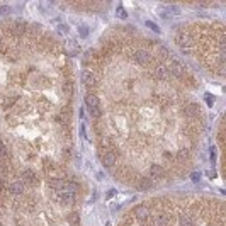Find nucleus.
I'll return each mask as SVG.
<instances>
[{"mask_svg": "<svg viewBox=\"0 0 226 226\" xmlns=\"http://www.w3.org/2000/svg\"><path fill=\"white\" fill-rule=\"evenodd\" d=\"M20 177H22L24 184H29V185H36V184H38V177H36V174L31 170V168H24L22 174H20Z\"/></svg>", "mask_w": 226, "mask_h": 226, "instance_id": "9", "label": "nucleus"}, {"mask_svg": "<svg viewBox=\"0 0 226 226\" xmlns=\"http://www.w3.org/2000/svg\"><path fill=\"white\" fill-rule=\"evenodd\" d=\"M199 112H201V107L196 102H192L189 107H185V116H189V117H196V116H199Z\"/></svg>", "mask_w": 226, "mask_h": 226, "instance_id": "17", "label": "nucleus"}, {"mask_svg": "<svg viewBox=\"0 0 226 226\" xmlns=\"http://www.w3.org/2000/svg\"><path fill=\"white\" fill-rule=\"evenodd\" d=\"M116 14H117L119 19H126V17H127V14H126V10H124L123 5H117V9H116Z\"/></svg>", "mask_w": 226, "mask_h": 226, "instance_id": "20", "label": "nucleus"}, {"mask_svg": "<svg viewBox=\"0 0 226 226\" xmlns=\"http://www.w3.org/2000/svg\"><path fill=\"white\" fill-rule=\"evenodd\" d=\"M168 71H170V73H174V75H177V77H184V73H185V66H184V65L180 63L177 58H172L170 59V68H168Z\"/></svg>", "mask_w": 226, "mask_h": 226, "instance_id": "7", "label": "nucleus"}, {"mask_svg": "<svg viewBox=\"0 0 226 226\" xmlns=\"http://www.w3.org/2000/svg\"><path fill=\"white\" fill-rule=\"evenodd\" d=\"M56 199L59 204L63 206H73L77 202V194H70V192H55Z\"/></svg>", "mask_w": 226, "mask_h": 226, "instance_id": "4", "label": "nucleus"}, {"mask_svg": "<svg viewBox=\"0 0 226 226\" xmlns=\"http://www.w3.org/2000/svg\"><path fill=\"white\" fill-rule=\"evenodd\" d=\"M82 82L85 83L87 87H94V85H95V75H94V71L88 70V68L82 70Z\"/></svg>", "mask_w": 226, "mask_h": 226, "instance_id": "12", "label": "nucleus"}, {"mask_svg": "<svg viewBox=\"0 0 226 226\" xmlns=\"http://www.w3.org/2000/svg\"><path fill=\"white\" fill-rule=\"evenodd\" d=\"M68 31H70V29H68L66 24H59V26H58V32H59V34H66Z\"/></svg>", "mask_w": 226, "mask_h": 226, "instance_id": "25", "label": "nucleus"}, {"mask_svg": "<svg viewBox=\"0 0 226 226\" xmlns=\"http://www.w3.org/2000/svg\"><path fill=\"white\" fill-rule=\"evenodd\" d=\"M80 135L85 138V124H83V123H80Z\"/></svg>", "mask_w": 226, "mask_h": 226, "instance_id": "29", "label": "nucleus"}, {"mask_svg": "<svg viewBox=\"0 0 226 226\" xmlns=\"http://www.w3.org/2000/svg\"><path fill=\"white\" fill-rule=\"evenodd\" d=\"M190 180H192V182H199V180H201V172H192V174H190Z\"/></svg>", "mask_w": 226, "mask_h": 226, "instance_id": "24", "label": "nucleus"}, {"mask_svg": "<svg viewBox=\"0 0 226 226\" xmlns=\"http://www.w3.org/2000/svg\"><path fill=\"white\" fill-rule=\"evenodd\" d=\"M133 58H135V61H136L138 65H141V66H146V65L151 61V53L148 51V49H138V51H135Z\"/></svg>", "mask_w": 226, "mask_h": 226, "instance_id": "3", "label": "nucleus"}, {"mask_svg": "<svg viewBox=\"0 0 226 226\" xmlns=\"http://www.w3.org/2000/svg\"><path fill=\"white\" fill-rule=\"evenodd\" d=\"M78 32H80V36H82V38H87V36H88L87 26H80V27H78Z\"/></svg>", "mask_w": 226, "mask_h": 226, "instance_id": "23", "label": "nucleus"}, {"mask_svg": "<svg viewBox=\"0 0 226 226\" xmlns=\"http://www.w3.org/2000/svg\"><path fill=\"white\" fill-rule=\"evenodd\" d=\"M63 185H65V178H61V177L48 178V187L53 189L55 192H63Z\"/></svg>", "mask_w": 226, "mask_h": 226, "instance_id": "10", "label": "nucleus"}, {"mask_svg": "<svg viewBox=\"0 0 226 226\" xmlns=\"http://www.w3.org/2000/svg\"><path fill=\"white\" fill-rule=\"evenodd\" d=\"M66 221L70 223V224H77V223H78V213H70Z\"/></svg>", "mask_w": 226, "mask_h": 226, "instance_id": "19", "label": "nucleus"}, {"mask_svg": "<svg viewBox=\"0 0 226 226\" xmlns=\"http://www.w3.org/2000/svg\"><path fill=\"white\" fill-rule=\"evenodd\" d=\"M9 12H10V7H9V5H2V7H0V16H5Z\"/></svg>", "mask_w": 226, "mask_h": 226, "instance_id": "27", "label": "nucleus"}, {"mask_svg": "<svg viewBox=\"0 0 226 226\" xmlns=\"http://www.w3.org/2000/svg\"><path fill=\"white\" fill-rule=\"evenodd\" d=\"M187 155H189V151H187V148H180V151H178V158H185Z\"/></svg>", "mask_w": 226, "mask_h": 226, "instance_id": "26", "label": "nucleus"}, {"mask_svg": "<svg viewBox=\"0 0 226 226\" xmlns=\"http://www.w3.org/2000/svg\"><path fill=\"white\" fill-rule=\"evenodd\" d=\"M80 190V184L75 182V180H65L63 185V192H70V194H77Z\"/></svg>", "mask_w": 226, "mask_h": 226, "instance_id": "14", "label": "nucleus"}, {"mask_svg": "<svg viewBox=\"0 0 226 226\" xmlns=\"http://www.w3.org/2000/svg\"><path fill=\"white\" fill-rule=\"evenodd\" d=\"M145 26H146V27H150L153 32H160V27L155 22H151V20H145Z\"/></svg>", "mask_w": 226, "mask_h": 226, "instance_id": "21", "label": "nucleus"}, {"mask_svg": "<svg viewBox=\"0 0 226 226\" xmlns=\"http://www.w3.org/2000/svg\"><path fill=\"white\" fill-rule=\"evenodd\" d=\"M151 185H153V182H151V178H148V177H143L141 180H139V189H143V190L151 189Z\"/></svg>", "mask_w": 226, "mask_h": 226, "instance_id": "18", "label": "nucleus"}, {"mask_svg": "<svg viewBox=\"0 0 226 226\" xmlns=\"http://www.w3.org/2000/svg\"><path fill=\"white\" fill-rule=\"evenodd\" d=\"M206 102H207V106H213L214 104V97H211V94H206Z\"/></svg>", "mask_w": 226, "mask_h": 226, "instance_id": "28", "label": "nucleus"}, {"mask_svg": "<svg viewBox=\"0 0 226 226\" xmlns=\"http://www.w3.org/2000/svg\"><path fill=\"white\" fill-rule=\"evenodd\" d=\"M192 41H194V38H192V32H190V31H182L180 34L177 36V43L180 44L182 48H190Z\"/></svg>", "mask_w": 226, "mask_h": 226, "instance_id": "8", "label": "nucleus"}, {"mask_svg": "<svg viewBox=\"0 0 226 226\" xmlns=\"http://www.w3.org/2000/svg\"><path fill=\"white\" fill-rule=\"evenodd\" d=\"M211 162H216V151H214V148H213V150H211Z\"/></svg>", "mask_w": 226, "mask_h": 226, "instance_id": "30", "label": "nucleus"}, {"mask_svg": "<svg viewBox=\"0 0 226 226\" xmlns=\"http://www.w3.org/2000/svg\"><path fill=\"white\" fill-rule=\"evenodd\" d=\"M5 189H7V192L12 196H22L24 190H26V184H24L22 180H14V182H10Z\"/></svg>", "mask_w": 226, "mask_h": 226, "instance_id": "6", "label": "nucleus"}, {"mask_svg": "<svg viewBox=\"0 0 226 226\" xmlns=\"http://www.w3.org/2000/svg\"><path fill=\"white\" fill-rule=\"evenodd\" d=\"M133 216H135V219H138V221H141V219H148L151 216L148 204H138V206L133 209Z\"/></svg>", "mask_w": 226, "mask_h": 226, "instance_id": "5", "label": "nucleus"}, {"mask_svg": "<svg viewBox=\"0 0 226 226\" xmlns=\"http://www.w3.org/2000/svg\"><path fill=\"white\" fill-rule=\"evenodd\" d=\"M150 226H172V214L168 213H156L150 216Z\"/></svg>", "mask_w": 226, "mask_h": 226, "instance_id": "1", "label": "nucleus"}, {"mask_svg": "<svg viewBox=\"0 0 226 226\" xmlns=\"http://www.w3.org/2000/svg\"><path fill=\"white\" fill-rule=\"evenodd\" d=\"M100 162H102L104 167H112L116 163V153L111 151V150L104 151V153L100 155Z\"/></svg>", "mask_w": 226, "mask_h": 226, "instance_id": "11", "label": "nucleus"}, {"mask_svg": "<svg viewBox=\"0 0 226 226\" xmlns=\"http://www.w3.org/2000/svg\"><path fill=\"white\" fill-rule=\"evenodd\" d=\"M2 43H4V41H2V36H0V44H2Z\"/></svg>", "mask_w": 226, "mask_h": 226, "instance_id": "32", "label": "nucleus"}, {"mask_svg": "<svg viewBox=\"0 0 226 226\" xmlns=\"http://www.w3.org/2000/svg\"><path fill=\"white\" fill-rule=\"evenodd\" d=\"M168 12H170L172 16H178V14H180V10H178L177 5H168Z\"/></svg>", "mask_w": 226, "mask_h": 226, "instance_id": "22", "label": "nucleus"}, {"mask_svg": "<svg viewBox=\"0 0 226 226\" xmlns=\"http://www.w3.org/2000/svg\"><path fill=\"white\" fill-rule=\"evenodd\" d=\"M150 175H151V178H160V177H163V168H162V165H158V163H151V165H150Z\"/></svg>", "mask_w": 226, "mask_h": 226, "instance_id": "16", "label": "nucleus"}, {"mask_svg": "<svg viewBox=\"0 0 226 226\" xmlns=\"http://www.w3.org/2000/svg\"><path fill=\"white\" fill-rule=\"evenodd\" d=\"M85 106H87V109L90 111V114L94 116V117H100V109H99V99H97V95L90 94L88 92L87 95H85Z\"/></svg>", "mask_w": 226, "mask_h": 226, "instance_id": "2", "label": "nucleus"}, {"mask_svg": "<svg viewBox=\"0 0 226 226\" xmlns=\"http://www.w3.org/2000/svg\"><path fill=\"white\" fill-rule=\"evenodd\" d=\"M178 226H194V216L189 213H182L178 218Z\"/></svg>", "mask_w": 226, "mask_h": 226, "instance_id": "15", "label": "nucleus"}, {"mask_svg": "<svg viewBox=\"0 0 226 226\" xmlns=\"http://www.w3.org/2000/svg\"><path fill=\"white\" fill-rule=\"evenodd\" d=\"M116 194V190L114 189H111V190H109V192H107V199H111L112 197V196H114Z\"/></svg>", "mask_w": 226, "mask_h": 226, "instance_id": "31", "label": "nucleus"}, {"mask_svg": "<svg viewBox=\"0 0 226 226\" xmlns=\"http://www.w3.org/2000/svg\"><path fill=\"white\" fill-rule=\"evenodd\" d=\"M153 77L155 78H158V80H167L168 77H170V71H168L167 66H162V65H160V66H156L153 70Z\"/></svg>", "mask_w": 226, "mask_h": 226, "instance_id": "13", "label": "nucleus"}]
</instances>
